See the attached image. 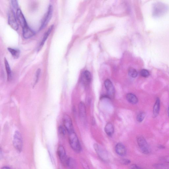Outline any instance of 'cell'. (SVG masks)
I'll return each instance as SVG.
<instances>
[{"mask_svg":"<svg viewBox=\"0 0 169 169\" xmlns=\"http://www.w3.org/2000/svg\"><path fill=\"white\" fill-rule=\"evenodd\" d=\"M69 141L72 149L76 152H79L81 150V147L77 136L74 132L69 134Z\"/></svg>","mask_w":169,"mask_h":169,"instance_id":"1","label":"cell"},{"mask_svg":"<svg viewBox=\"0 0 169 169\" xmlns=\"http://www.w3.org/2000/svg\"><path fill=\"white\" fill-rule=\"evenodd\" d=\"M13 144L14 147L18 152H21L23 146L22 136L19 131H16L14 133Z\"/></svg>","mask_w":169,"mask_h":169,"instance_id":"2","label":"cell"},{"mask_svg":"<svg viewBox=\"0 0 169 169\" xmlns=\"http://www.w3.org/2000/svg\"><path fill=\"white\" fill-rule=\"evenodd\" d=\"M53 11V6L50 5H49L48 10H47L46 14H45L44 18H43L40 29V30H42L48 24L52 17Z\"/></svg>","mask_w":169,"mask_h":169,"instance_id":"3","label":"cell"},{"mask_svg":"<svg viewBox=\"0 0 169 169\" xmlns=\"http://www.w3.org/2000/svg\"><path fill=\"white\" fill-rule=\"evenodd\" d=\"M137 142L140 149L143 153L146 154L149 153L150 149L149 146L144 137L140 136L137 138Z\"/></svg>","mask_w":169,"mask_h":169,"instance_id":"4","label":"cell"},{"mask_svg":"<svg viewBox=\"0 0 169 169\" xmlns=\"http://www.w3.org/2000/svg\"><path fill=\"white\" fill-rule=\"evenodd\" d=\"M8 23L13 29L15 30H18V24L16 20L15 13L12 10H10L8 15Z\"/></svg>","mask_w":169,"mask_h":169,"instance_id":"5","label":"cell"},{"mask_svg":"<svg viewBox=\"0 0 169 169\" xmlns=\"http://www.w3.org/2000/svg\"><path fill=\"white\" fill-rule=\"evenodd\" d=\"M94 147L96 153L101 159L104 161H107L108 160V154L106 150L97 144H94Z\"/></svg>","mask_w":169,"mask_h":169,"instance_id":"6","label":"cell"},{"mask_svg":"<svg viewBox=\"0 0 169 169\" xmlns=\"http://www.w3.org/2000/svg\"><path fill=\"white\" fill-rule=\"evenodd\" d=\"M64 126L69 134L74 132L73 123L71 117L67 114L64 115L63 118Z\"/></svg>","mask_w":169,"mask_h":169,"instance_id":"7","label":"cell"},{"mask_svg":"<svg viewBox=\"0 0 169 169\" xmlns=\"http://www.w3.org/2000/svg\"><path fill=\"white\" fill-rule=\"evenodd\" d=\"M105 88L106 90L108 96L109 98L114 97L115 90L114 86L110 80L106 79L104 82Z\"/></svg>","mask_w":169,"mask_h":169,"instance_id":"8","label":"cell"},{"mask_svg":"<svg viewBox=\"0 0 169 169\" xmlns=\"http://www.w3.org/2000/svg\"><path fill=\"white\" fill-rule=\"evenodd\" d=\"M57 153L60 160L62 163L66 165L68 159L64 148L63 146H59L57 149Z\"/></svg>","mask_w":169,"mask_h":169,"instance_id":"9","label":"cell"},{"mask_svg":"<svg viewBox=\"0 0 169 169\" xmlns=\"http://www.w3.org/2000/svg\"><path fill=\"white\" fill-rule=\"evenodd\" d=\"M16 16L20 26L22 27V28L28 26L27 22L25 17L22 13V12L20 9H18L16 11Z\"/></svg>","mask_w":169,"mask_h":169,"instance_id":"10","label":"cell"},{"mask_svg":"<svg viewBox=\"0 0 169 169\" xmlns=\"http://www.w3.org/2000/svg\"><path fill=\"white\" fill-rule=\"evenodd\" d=\"M22 29V36L25 39L32 38L35 34V32L28 26Z\"/></svg>","mask_w":169,"mask_h":169,"instance_id":"11","label":"cell"},{"mask_svg":"<svg viewBox=\"0 0 169 169\" xmlns=\"http://www.w3.org/2000/svg\"><path fill=\"white\" fill-rule=\"evenodd\" d=\"M115 151L118 155L123 156L127 153V150L125 146L121 143H119L117 144L115 146Z\"/></svg>","mask_w":169,"mask_h":169,"instance_id":"12","label":"cell"},{"mask_svg":"<svg viewBox=\"0 0 169 169\" xmlns=\"http://www.w3.org/2000/svg\"><path fill=\"white\" fill-rule=\"evenodd\" d=\"M53 28V25H51L50 27L47 30L46 32L44 34V36H43L42 42H41L40 44L39 45L37 51H40L41 49L42 48L43 45L44 44V43L46 42L47 38H48L49 35H50L52 31Z\"/></svg>","mask_w":169,"mask_h":169,"instance_id":"13","label":"cell"},{"mask_svg":"<svg viewBox=\"0 0 169 169\" xmlns=\"http://www.w3.org/2000/svg\"><path fill=\"white\" fill-rule=\"evenodd\" d=\"M105 132L109 137H111L114 133V127L111 123H108L104 128Z\"/></svg>","mask_w":169,"mask_h":169,"instance_id":"14","label":"cell"},{"mask_svg":"<svg viewBox=\"0 0 169 169\" xmlns=\"http://www.w3.org/2000/svg\"><path fill=\"white\" fill-rule=\"evenodd\" d=\"M126 98L127 101L132 104H135L138 102L137 96L132 93L127 94L126 95Z\"/></svg>","mask_w":169,"mask_h":169,"instance_id":"15","label":"cell"},{"mask_svg":"<svg viewBox=\"0 0 169 169\" xmlns=\"http://www.w3.org/2000/svg\"><path fill=\"white\" fill-rule=\"evenodd\" d=\"M79 115L81 118L84 119L86 116V109L84 103L81 102L79 105Z\"/></svg>","mask_w":169,"mask_h":169,"instance_id":"16","label":"cell"},{"mask_svg":"<svg viewBox=\"0 0 169 169\" xmlns=\"http://www.w3.org/2000/svg\"><path fill=\"white\" fill-rule=\"evenodd\" d=\"M4 62H5V69L7 74L8 80L10 81L12 78V73L11 68L10 67L7 59L6 58L4 59Z\"/></svg>","mask_w":169,"mask_h":169,"instance_id":"17","label":"cell"},{"mask_svg":"<svg viewBox=\"0 0 169 169\" xmlns=\"http://www.w3.org/2000/svg\"><path fill=\"white\" fill-rule=\"evenodd\" d=\"M160 108V101L159 98L156 99L155 104H154L153 110V115L154 117H157L159 113Z\"/></svg>","mask_w":169,"mask_h":169,"instance_id":"18","label":"cell"},{"mask_svg":"<svg viewBox=\"0 0 169 169\" xmlns=\"http://www.w3.org/2000/svg\"><path fill=\"white\" fill-rule=\"evenodd\" d=\"M7 49L14 58L17 59L19 57L20 54V51L19 50L10 47L8 48Z\"/></svg>","mask_w":169,"mask_h":169,"instance_id":"19","label":"cell"},{"mask_svg":"<svg viewBox=\"0 0 169 169\" xmlns=\"http://www.w3.org/2000/svg\"><path fill=\"white\" fill-rule=\"evenodd\" d=\"M154 8V14H157L156 15H160L161 14H163V13H164L165 11H164V8H165L164 6V5H160V4H159V5H156L155 8Z\"/></svg>","mask_w":169,"mask_h":169,"instance_id":"20","label":"cell"},{"mask_svg":"<svg viewBox=\"0 0 169 169\" xmlns=\"http://www.w3.org/2000/svg\"><path fill=\"white\" fill-rule=\"evenodd\" d=\"M66 165L71 169L75 168V160H74L73 158H68Z\"/></svg>","mask_w":169,"mask_h":169,"instance_id":"21","label":"cell"},{"mask_svg":"<svg viewBox=\"0 0 169 169\" xmlns=\"http://www.w3.org/2000/svg\"><path fill=\"white\" fill-rule=\"evenodd\" d=\"M83 77L86 82L90 83L91 81L92 76L90 72L88 71H86L83 73Z\"/></svg>","mask_w":169,"mask_h":169,"instance_id":"22","label":"cell"},{"mask_svg":"<svg viewBox=\"0 0 169 169\" xmlns=\"http://www.w3.org/2000/svg\"><path fill=\"white\" fill-rule=\"evenodd\" d=\"M128 73L129 75L131 77L133 78L137 77L138 75V73L137 70L133 67L129 68Z\"/></svg>","mask_w":169,"mask_h":169,"instance_id":"23","label":"cell"},{"mask_svg":"<svg viewBox=\"0 0 169 169\" xmlns=\"http://www.w3.org/2000/svg\"><path fill=\"white\" fill-rule=\"evenodd\" d=\"M145 116V113L143 112L140 113L137 117V120L138 122L141 123L143 120Z\"/></svg>","mask_w":169,"mask_h":169,"instance_id":"24","label":"cell"},{"mask_svg":"<svg viewBox=\"0 0 169 169\" xmlns=\"http://www.w3.org/2000/svg\"><path fill=\"white\" fill-rule=\"evenodd\" d=\"M41 72V70L40 69H39L37 70V71H36V79H35V81L34 83V86L36 85V84L38 83L39 79V78H40V76Z\"/></svg>","mask_w":169,"mask_h":169,"instance_id":"25","label":"cell"},{"mask_svg":"<svg viewBox=\"0 0 169 169\" xmlns=\"http://www.w3.org/2000/svg\"><path fill=\"white\" fill-rule=\"evenodd\" d=\"M140 73L141 75L144 77H147L150 75L149 72L145 69L142 70Z\"/></svg>","mask_w":169,"mask_h":169,"instance_id":"26","label":"cell"},{"mask_svg":"<svg viewBox=\"0 0 169 169\" xmlns=\"http://www.w3.org/2000/svg\"><path fill=\"white\" fill-rule=\"evenodd\" d=\"M81 162L82 166L84 169H90L89 166L85 160L82 158L81 159Z\"/></svg>","mask_w":169,"mask_h":169,"instance_id":"27","label":"cell"},{"mask_svg":"<svg viewBox=\"0 0 169 169\" xmlns=\"http://www.w3.org/2000/svg\"><path fill=\"white\" fill-rule=\"evenodd\" d=\"M66 129L64 127L60 126L59 127V133L62 135H65L66 133Z\"/></svg>","mask_w":169,"mask_h":169,"instance_id":"28","label":"cell"},{"mask_svg":"<svg viewBox=\"0 0 169 169\" xmlns=\"http://www.w3.org/2000/svg\"><path fill=\"white\" fill-rule=\"evenodd\" d=\"M11 3L12 7L14 9L17 10L19 9L18 8V1L16 0H13V1H11Z\"/></svg>","mask_w":169,"mask_h":169,"instance_id":"29","label":"cell"},{"mask_svg":"<svg viewBox=\"0 0 169 169\" xmlns=\"http://www.w3.org/2000/svg\"><path fill=\"white\" fill-rule=\"evenodd\" d=\"M120 162L121 164L124 165H127L130 163V160L127 159H123L120 160Z\"/></svg>","mask_w":169,"mask_h":169,"instance_id":"30","label":"cell"},{"mask_svg":"<svg viewBox=\"0 0 169 169\" xmlns=\"http://www.w3.org/2000/svg\"><path fill=\"white\" fill-rule=\"evenodd\" d=\"M130 169H143L139 167V166H138L137 165L132 164L130 167Z\"/></svg>","mask_w":169,"mask_h":169,"instance_id":"31","label":"cell"},{"mask_svg":"<svg viewBox=\"0 0 169 169\" xmlns=\"http://www.w3.org/2000/svg\"><path fill=\"white\" fill-rule=\"evenodd\" d=\"M1 169H11L7 166H4Z\"/></svg>","mask_w":169,"mask_h":169,"instance_id":"32","label":"cell"},{"mask_svg":"<svg viewBox=\"0 0 169 169\" xmlns=\"http://www.w3.org/2000/svg\"><path fill=\"white\" fill-rule=\"evenodd\" d=\"M168 116L169 117V108L168 110Z\"/></svg>","mask_w":169,"mask_h":169,"instance_id":"33","label":"cell"}]
</instances>
